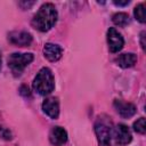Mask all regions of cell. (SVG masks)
Returning <instances> with one entry per match:
<instances>
[{"label": "cell", "mask_w": 146, "mask_h": 146, "mask_svg": "<svg viewBox=\"0 0 146 146\" xmlns=\"http://www.w3.org/2000/svg\"><path fill=\"white\" fill-rule=\"evenodd\" d=\"M57 17H58V13L55 5L51 2H46L40 7V9L33 16L31 21V25L33 29L40 32H47L56 24Z\"/></svg>", "instance_id": "obj_1"}, {"label": "cell", "mask_w": 146, "mask_h": 146, "mask_svg": "<svg viewBox=\"0 0 146 146\" xmlns=\"http://www.w3.org/2000/svg\"><path fill=\"white\" fill-rule=\"evenodd\" d=\"M95 133L99 146H117L114 137V125L107 116H98L95 122Z\"/></svg>", "instance_id": "obj_2"}, {"label": "cell", "mask_w": 146, "mask_h": 146, "mask_svg": "<svg viewBox=\"0 0 146 146\" xmlns=\"http://www.w3.org/2000/svg\"><path fill=\"white\" fill-rule=\"evenodd\" d=\"M32 87L39 95H49L55 89V79L49 67H42L35 75Z\"/></svg>", "instance_id": "obj_3"}, {"label": "cell", "mask_w": 146, "mask_h": 146, "mask_svg": "<svg viewBox=\"0 0 146 146\" xmlns=\"http://www.w3.org/2000/svg\"><path fill=\"white\" fill-rule=\"evenodd\" d=\"M33 54L32 52H13L8 56L7 63L8 67L10 68L14 76H19L24 68L32 63L33 60Z\"/></svg>", "instance_id": "obj_4"}, {"label": "cell", "mask_w": 146, "mask_h": 146, "mask_svg": "<svg viewBox=\"0 0 146 146\" xmlns=\"http://www.w3.org/2000/svg\"><path fill=\"white\" fill-rule=\"evenodd\" d=\"M107 43H108V49L111 52H117L123 48L124 40L121 33L116 31L115 27H110L107 31Z\"/></svg>", "instance_id": "obj_5"}, {"label": "cell", "mask_w": 146, "mask_h": 146, "mask_svg": "<svg viewBox=\"0 0 146 146\" xmlns=\"http://www.w3.org/2000/svg\"><path fill=\"white\" fill-rule=\"evenodd\" d=\"M114 137L117 146H124L129 144L132 139L129 128L123 123H119L117 125L114 127Z\"/></svg>", "instance_id": "obj_6"}, {"label": "cell", "mask_w": 146, "mask_h": 146, "mask_svg": "<svg viewBox=\"0 0 146 146\" xmlns=\"http://www.w3.org/2000/svg\"><path fill=\"white\" fill-rule=\"evenodd\" d=\"M8 40L15 46L25 47L32 42V35L26 31H13L8 34Z\"/></svg>", "instance_id": "obj_7"}, {"label": "cell", "mask_w": 146, "mask_h": 146, "mask_svg": "<svg viewBox=\"0 0 146 146\" xmlns=\"http://www.w3.org/2000/svg\"><path fill=\"white\" fill-rule=\"evenodd\" d=\"M113 105H114V108L116 110V112L122 117H125V119L133 116L137 112L136 106L132 103H129V102H123L121 99H115Z\"/></svg>", "instance_id": "obj_8"}, {"label": "cell", "mask_w": 146, "mask_h": 146, "mask_svg": "<svg viewBox=\"0 0 146 146\" xmlns=\"http://www.w3.org/2000/svg\"><path fill=\"white\" fill-rule=\"evenodd\" d=\"M43 112L51 119H57L59 115V102L56 97H48L42 102Z\"/></svg>", "instance_id": "obj_9"}, {"label": "cell", "mask_w": 146, "mask_h": 146, "mask_svg": "<svg viewBox=\"0 0 146 146\" xmlns=\"http://www.w3.org/2000/svg\"><path fill=\"white\" fill-rule=\"evenodd\" d=\"M49 141L55 146H62L67 141V132L62 127H54L49 132Z\"/></svg>", "instance_id": "obj_10"}, {"label": "cell", "mask_w": 146, "mask_h": 146, "mask_svg": "<svg viewBox=\"0 0 146 146\" xmlns=\"http://www.w3.org/2000/svg\"><path fill=\"white\" fill-rule=\"evenodd\" d=\"M43 55L49 62H57L63 55V49L55 43H46L43 47Z\"/></svg>", "instance_id": "obj_11"}, {"label": "cell", "mask_w": 146, "mask_h": 146, "mask_svg": "<svg viewBox=\"0 0 146 146\" xmlns=\"http://www.w3.org/2000/svg\"><path fill=\"white\" fill-rule=\"evenodd\" d=\"M137 62V55L133 52H125V54H121L119 55V57H116L115 63L122 67V68H128L131 67L136 64Z\"/></svg>", "instance_id": "obj_12"}, {"label": "cell", "mask_w": 146, "mask_h": 146, "mask_svg": "<svg viewBox=\"0 0 146 146\" xmlns=\"http://www.w3.org/2000/svg\"><path fill=\"white\" fill-rule=\"evenodd\" d=\"M112 21L117 26H125L129 23V15L127 13H116L112 16Z\"/></svg>", "instance_id": "obj_13"}, {"label": "cell", "mask_w": 146, "mask_h": 146, "mask_svg": "<svg viewBox=\"0 0 146 146\" xmlns=\"http://www.w3.org/2000/svg\"><path fill=\"white\" fill-rule=\"evenodd\" d=\"M133 15L135 18L140 22V23H145L146 22V15H145V5L144 3H138L135 9H133Z\"/></svg>", "instance_id": "obj_14"}, {"label": "cell", "mask_w": 146, "mask_h": 146, "mask_svg": "<svg viewBox=\"0 0 146 146\" xmlns=\"http://www.w3.org/2000/svg\"><path fill=\"white\" fill-rule=\"evenodd\" d=\"M133 130L140 135H144L146 132V124H145V117H139L137 121L133 122Z\"/></svg>", "instance_id": "obj_15"}, {"label": "cell", "mask_w": 146, "mask_h": 146, "mask_svg": "<svg viewBox=\"0 0 146 146\" xmlns=\"http://www.w3.org/2000/svg\"><path fill=\"white\" fill-rule=\"evenodd\" d=\"M19 94L22 96H24V97H30L31 96V90H30V88L26 84H23L19 88Z\"/></svg>", "instance_id": "obj_16"}, {"label": "cell", "mask_w": 146, "mask_h": 146, "mask_svg": "<svg viewBox=\"0 0 146 146\" xmlns=\"http://www.w3.org/2000/svg\"><path fill=\"white\" fill-rule=\"evenodd\" d=\"M34 5V1H21L19 2V6L23 8V9H29L31 6Z\"/></svg>", "instance_id": "obj_17"}, {"label": "cell", "mask_w": 146, "mask_h": 146, "mask_svg": "<svg viewBox=\"0 0 146 146\" xmlns=\"http://www.w3.org/2000/svg\"><path fill=\"white\" fill-rule=\"evenodd\" d=\"M145 34H146L145 31H143L140 33V46H141V49L143 50H145Z\"/></svg>", "instance_id": "obj_18"}, {"label": "cell", "mask_w": 146, "mask_h": 146, "mask_svg": "<svg viewBox=\"0 0 146 146\" xmlns=\"http://www.w3.org/2000/svg\"><path fill=\"white\" fill-rule=\"evenodd\" d=\"M129 3H130L129 0H125V1H114V5H116V6H127Z\"/></svg>", "instance_id": "obj_19"}, {"label": "cell", "mask_w": 146, "mask_h": 146, "mask_svg": "<svg viewBox=\"0 0 146 146\" xmlns=\"http://www.w3.org/2000/svg\"><path fill=\"white\" fill-rule=\"evenodd\" d=\"M0 70H1V52H0Z\"/></svg>", "instance_id": "obj_20"}]
</instances>
